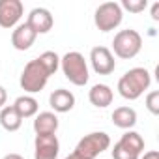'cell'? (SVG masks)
<instances>
[{
    "label": "cell",
    "instance_id": "1",
    "mask_svg": "<svg viewBox=\"0 0 159 159\" xmlns=\"http://www.w3.org/2000/svg\"><path fill=\"white\" fill-rule=\"evenodd\" d=\"M152 84V75L146 67H133L122 75L118 81V94L124 99L135 101L139 99Z\"/></svg>",
    "mask_w": 159,
    "mask_h": 159
},
{
    "label": "cell",
    "instance_id": "2",
    "mask_svg": "<svg viewBox=\"0 0 159 159\" xmlns=\"http://www.w3.org/2000/svg\"><path fill=\"white\" fill-rule=\"evenodd\" d=\"M60 67L62 73L67 81L75 86H84L90 79L88 73V64L84 60V56L77 51H69L60 58Z\"/></svg>",
    "mask_w": 159,
    "mask_h": 159
},
{
    "label": "cell",
    "instance_id": "3",
    "mask_svg": "<svg viewBox=\"0 0 159 159\" xmlns=\"http://www.w3.org/2000/svg\"><path fill=\"white\" fill-rule=\"evenodd\" d=\"M111 137L105 131H94L90 135H84L73 150V155L77 159H96L99 153L109 150Z\"/></svg>",
    "mask_w": 159,
    "mask_h": 159
},
{
    "label": "cell",
    "instance_id": "4",
    "mask_svg": "<svg viewBox=\"0 0 159 159\" xmlns=\"http://www.w3.org/2000/svg\"><path fill=\"white\" fill-rule=\"evenodd\" d=\"M112 49H114V54L122 60L135 58L142 49V36L133 28L120 30L112 39Z\"/></svg>",
    "mask_w": 159,
    "mask_h": 159
},
{
    "label": "cell",
    "instance_id": "5",
    "mask_svg": "<svg viewBox=\"0 0 159 159\" xmlns=\"http://www.w3.org/2000/svg\"><path fill=\"white\" fill-rule=\"evenodd\" d=\"M47 81H49V75H47V71L41 67V64L36 58V60H30L25 66V69L21 73L19 84H21V88L26 94H38V92H41L45 88Z\"/></svg>",
    "mask_w": 159,
    "mask_h": 159
},
{
    "label": "cell",
    "instance_id": "6",
    "mask_svg": "<svg viewBox=\"0 0 159 159\" xmlns=\"http://www.w3.org/2000/svg\"><path fill=\"white\" fill-rule=\"evenodd\" d=\"M122 19H124V11L118 2H103V4H99V8L94 13V23H96L98 30H101V32H111V30L118 28Z\"/></svg>",
    "mask_w": 159,
    "mask_h": 159
},
{
    "label": "cell",
    "instance_id": "7",
    "mask_svg": "<svg viewBox=\"0 0 159 159\" xmlns=\"http://www.w3.org/2000/svg\"><path fill=\"white\" fill-rule=\"evenodd\" d=\"M90 64L98 75H111L116 69V60L112 52L103 45H98L90 51Z\"/></svg>",
    "mask_w": 159,
    "mask_h": 159
},
{
    "label": "cell",
    "instance_id": "8",
    "mask_svg": "<svg viewBox=\"0 0 159 159\" xmlns=\"http://www.w3.org/2000/svg\"><path fill=\"white\" fill-rule=\"evenodd\" d=\"M25 6L21 0H0V26L13 28L21 21Z\"/></svg>",
    "mask_w": 159,
    "mask_h": 159
},
{
    "label": "cell",
    "instance_id": "9",
    "mask_svg": "<svg viewBox=\"0 0 159 159\" xmlns=\"http://www.w3.org/2000/svg\"><path fill=\"white\" fill-rule=\"evenodd\" d=\"M60 153V142L56 135H36L34 159H56Z\"/></svg>",
    "mask_w": 159,
    "mask_h": 159
},
{
    "label": "cell",
    "instance_id": "10",
    "mask_svg": "<svg viewBox=\"0 0 159 159\" xmlns=\"http://www.w3.org/2000/svg\"><path fill=\"white\" fill-rule=\"evenodd\" d=\"M26 25H28L36 34H47V32L52 28L54 19H52V15H51L49 10H45V8H34V10L28 13Z\"/></svg>",
    "mask_w": 159,
    "mask_h": 159
},
{
    "label": "cell",
    "instance_id": "11",
    "mask_svg": "<svg viewBox=\"0 0 159 159\" xmlns=\"http://www.w3.org/2000/svg\"><path fill=\"white\" fill-rule=\"evenodd\" d=\"M38 34L26 25V23H21L15 26V30L11 32V45L17 49V51H28L34 41H36Z\"/></svg>",
    "mask_w": 159,
    "mask_h": 159
},
{
    "label": "cell",
    "instance_id": "12",
    "mask_svg": "<svg viewBox=\"0 0 159 159\" xmlns=\"http://www.w3.org/2000/svg\"><path fill=\"white\" fill-rule=\"evenodd\" d=\"M49 105L54 112H69L75 107V96L66 88H58L49 96Z\"/></svg>",
    "mask_w": 159,
    "mask_h": 159
},
{
    "label": "cell",
    "instance_id": "13",
    "mask_svg": "<svg viewBox=\"0 0 159 159\" xmlns=\"http://www.w3.org/2000/svg\"><path fill=\"white\" fill-rule=\"evenodd\" d=\"M58 116L54 112H39L36 114V120H34V131L36 135H56V129H58Z\"/></svg>",
    "mask_w": 159,
    "mask_h": 159
},
{
    "label": "cell",
    "instance_id": "14",
    "mask_svg": "<svg viewBox=\"0 0 159 159\" xmlns=\"http://www.w3.org/2000/svg\"><path fill=\"white\" fill-rule=\"evenodd\" d=\"M88 99H90V103L94 107L105 109V107H109L112 103L114 94H112L111 86H107V84H94L90 88V92H88Z\"/></svg>",
    "mask_w": 159,
    "mask_h": 159
},
{
    "label": "cell",
    "instance_id": "15",
    "mask_svg": "<svg viewBox=\"0 0 159 159\" xmlns=\"http://www.w3.org/2000/svg\"><path fill=\"white\" fill-rule=\"evenodd\" d=\"M112 124L120 129H131L137 124V111L131 107H118L112 112Z\"/></svg>",
    "mask_w": 159,
    "mask_h": 159
},
{
    "label": "cell",
    "instance_id": "16",
    "mask_svg": "<svg viewBox=\"0 0 159 159\" xmlns=\"http://www.w3.org/2000/svg\"><path fill=\"white\" fill-rule=\"evenodd\" d=\"M0 125L6 131L13 133L23 125V118L17 114V111L13 109V105H6L4 109H0Z\"/></svg>",
    "mask_w": 159,
    "mask_h": 159
},
{
    "label": "cell",
    "instance_id": "17",
    "mask_svg": "<svg viewBox=\"0 0 159 159\" xmlns=\"http://www.w3.org/2000/svg\"><path fill=\"white\" fill-rule=\"evenodd\" d=\"M13 109L17 111V114L21 118H32L38 114L39 105H38V99L32 96H19L13 103Z\"/></svg>",
    "mask_w": 159,
    "mask_h": 159
},
{
    "label": "cell",
    "instance_id": "18",
    "mask_svg": "<svg viewBox=\"0 0 159 159\" xmlns=\"http://www.w3.org/2000/svg\"><path fill=\"white\" fill-rule=\"evenodd\" d=\"M118 144H122L125 150H129V152H133L137 155H140L142 150H144V139L137 131H125L122 135V139L118 140Z\"/></svg>",
    "mask_w": 159,
    "mask_h": 159
},
{
    "label": "cell",
    "instance_id": "19",
    "mask_svg": "<svg viewBox=\"0 0 159 159\" xmlns=\"http://www.w3.org/2000/svg\"><path fill=\"white\" fill-rule=\"evenodd\" d=\"M38 62L41 64V67L47 71L49 77L54 75V73L58 71V67H60V56H58L54 51H45L43 54H39Z\"/></svg>",
    "mask_w": 159,
    "mask_h": 159
},
{
    "label": "cell",
    "instance_id": "20",
    "mask_svg": "<svg viewBox=\"0 0 159 159\" xmlns=\"http://www.w3.org/2000/svg\"><path fill=\"white\" fill-rule=\"evenodd\" d=\"M120 8H122V11L127 10L131 13H142L148 8V2H146V0H122Z\"/></svg>",
    "mask_w": 159,
    "mask_h": 159
},
{
    "label": "cell",
    "instance_id": "21",
    "mask_svg": "<svg viewBox=\"0 0 159 159\" xmlns=\"http://www.w3.org/2000/svg\"><path fill=\"white\" fill-rule=\"evenodd\" d=\"M146 109H148L153 116L159 114V92H157V90H153V92H150V94L146 96Z\"/></svg>",
    "mask_w": 159,
    "mask_h": 159
},
{
    "label": "cell",
    "instance_id": "22",
    "mask_svg": "<svg viewBox=\"0 0 159 159\" xmlns=\"http://www.w3.org/2000/svg\"><path fill=\"white\" fill-rule=\"evenodd\" d=\"M140 155H137V153H133V152H129V150H125L122 144H114V148H112V159H139Z\"/></svg>",
    "mask_w": 159,
    "mask_h": 159
},
{
    "label": "cell",
    "instance_id": "23",
    "mask_svg": "<svg viewBox=\"0 0 159 159\" xmlns=\"http://www.w3.org/2000/svg\"><path fill=\"white\" fill-rule=\"evenodd\" d=\"M6 101H8V92L4 86H0V109L6 107Z\"/></svg>",
    "mask_w": 159,
    "mask_h": 159
},
{
    "label": "cell",
    "instance_id": "24",
    "mask_svg": "<svg viewBox=\"0 0 159 159\" xmlns=\"http://www.w3.org/2000/svg\"><path fill=\"white\" fill-rule=\"evenodd\" d=\"M140 159H159V152H155V150H150V152H146Z\"/></svg>",
    "mask_w": 159,
    "mask_h": 159
},
{
    "label": "cell",
    "instance_id": "25",
    "mask_svg": "<svg viewBox=\"0 0 159 159\" xmlns=\"http://www.w3.org/2000/svg\"><path fill=\"white\" fill-rule=\"evenodd\" d=\"M152 19L153 21H159V2H155L152 6Z\"/></svg>",
    "mask_w": 159,
    "mask_h": 159
},
{
    "label": "cell",
    "instance_id": "26",
    "mask_svg": "<svg viewBox=\"0 0 159 159\" xmlns=\"http://www.w3.org/2000/svg\"><path fill=\"white\" fill-rule=\"evenodd\" d=\"M2 159H25V157L19 155V153H8V155H4Z\"/></svg>",
    "mask_w": 159,
    "mask_h": 159
},
{
    "label": "cell",
    "instance_id": "27",
    "mask_svg": "<svg viewBox=\"0 0 159 159\" xmlns=\"http://www.w3.org/2000/svg\"><path fill=\"white\" fill-rule=\"evenodd\" d=\"M66 159H77V157H75V155H73V153H71V155H67V157H66Z\"/></svg>",
    "mask_w": 159,
    "mask_h": 159
}]
</instances>
